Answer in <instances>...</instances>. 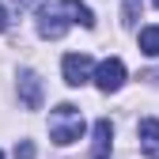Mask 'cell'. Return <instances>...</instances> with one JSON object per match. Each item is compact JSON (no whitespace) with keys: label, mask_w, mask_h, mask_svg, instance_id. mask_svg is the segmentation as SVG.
I'll list each match as a JSON object with an SVG mask.
<instances>
[{"label":"cell","mask_w":159,"mask_h":159,"mask_svg":"<svg viewBox=\"0 0 159 159\" xmlns=\"http://www.w3.org/2000/svg\"><path fill=\"white\" fill-rule=\"evenodd\" d=\"M49 136H53V144H72L84 136V114H80L72 102H61L53 114H49Z\"/></svg>","instance_id":"obj_1"},{"label":"cell","mask_w":159,"mask_h":159,"mask_svg":"<svg viewBox=\"0 0 159 159\" xmlns=\"http://www.w3.org/2000/svg\"><path fill=\"white\" fill-rule=\"evenodd\" d=\"M91 80L98 84V91H106V95H110V91H117V87L125 84V65H121V57H106V61L95 68V76H91Z\"/></svg>","instance_id":"obj_2"},{"label":"cell","mask_w":159,"mask_h":159,"mask_svg":"<svg viewBox=\"0 0 159 159\" xmlns=\"http://www.w3.org/2000/svg\"><path fill=\"white\" fill-rule=\"evenodd\" d=\"M61 72H65V84L68 87H84L91 80V57L87 53H68L61 61Z\"/></svg>","instance_id":"obj_3"},{"label":"cell","mask_w":159,"mask_h":159,"mask_svg":"<svg viewBox=\"0 0 159 159\" xmlns=\"http://www.w3.org/2000/svg\"><path fill=\"white\" fill-rule=\"evenodd\" d=\"M42 98H46V91H42V80H38V72H19V102H23L27 110H42Z\"/></svg>","instance_id":"obj_4"},{"label":"cell","mask_w":159,"mask_h":159,"mask_svg":"<svg viewBox=\"0 0 159 159\" xmlns=\"http://www.w3.org/2000/svg\"><path fill=\"white\" fill-rule=\"evenodd\" d=\"M136 136H140V152L148 159H159V117H144L136 125Z\"/></svg>","instance_id":"obj_5"},{"label":"cell","mask_w":159,"mask_h":159,"mask_svg":"<svg viewBox=\"0 0 159 159\" xmlns=\"http://www.w3.org/2000/svg\"><path fill=\"white\" fill-rule=\"evenodd\" d=\"M68 30V19H61V8H42L38 11V34L42 38H61Z\"/></svg>","instance_id":"obj_6"},{"label":"cell","mask_w":159,"mask_h":159,"mask_svg":"<svg viewBox=\"0 0 159 159\" xmlns=\"http://www.w3.org/2000/svg\"><path fill=\"white\" fill-rule=\"evenodd\" d=\"M110 148H114V125L106 117L95 121V144H91V159H110Z\"/></svg>","instance_id":"obj_7"},{"label":"cell","mask_w":159,"mask_h":159,"mask_svg":"<svg viewBox=\"0 0 159 159\" xmlns=\"http://www.w3.org/2000/svg\"><path fill=\"white\" fill-rule=\"evenodd\" d=\"M61 11L68 15V23H80V27H95V11L84 4V0H61Z\"/></svg>","instance_id":"obj_8"},{"label":"cell","mask_w":159,"mask_h":159,"mask_svg":"<svg viewBox=\"0 0 159 159\" xmlns=\"http://www.w3.org/2000/svg\"><path fill=\"white\" fill-rule=\"evenodd\" d=\"M136 46H140L148 57H159V27H140V34H136Z\"/></svg>","instance_id":"obj_9"},{"label":"cell","mask_w":159,"mask_h":159,"mask_svg":"<svg viewBox=\"0 0 159 159\" xmlns=\"http://www.w3.org/2000/svg\"><path fill=\"white\" fill-rule=\"evenodd\" d=\"M136 8H140V0H125V8H121V23H125V27L136 23Z\"/></svg>","instance_id":"obj_10"},{"label":"cell","mask_w":159,"mask_h":159,"mask_svg":"<svg viewBox=\"0 0 159 159\" xmlns=\"http://www.w3.org/2000/svg\"><path fill=\"white\" fill-rule=\"evenodd\" d=\"M15 159H34V144H30V140L15 144Z\"/></svg>","instance_id":"obj_11"},{"label":"cell","mask_w":159,"mask_h":159,"mask_svg":"<svg viewBox=\"0 0 159 159\" xmlns=\"http://www.w3.org/2000/svg\"><path fill=\"white\" fill-rule=\"evenodd\" d=\"M8 27V11H4V4H0V30Z\"/></svg>","instance_id":"obj_12"},{"label":"cell","mask_w":159,"mask_h":159,"mask_svg":"<svg viewBox=\"0 0 159 159\" xmlns=\"http://www.w3.org/2000/svg\"><path fill=\"white\" fill-rule=\"evenodd\" d=\"M0 159H4V152H0Z\"/></svg>","instance_id":"obj_13"},{"label":"cell","mask_w":159,"mask_h":159,"mask_svg":"<svg viewBox=\"0 0 159 159\" xmlns=\"http://www.w3.org/2000/svg\"><path fill=\"white\" fill-rule=\"evenodd\" d=\"M155 8H159V0H155Z\"/></svg>","instance_id":"obj_14"}]
</instances>
